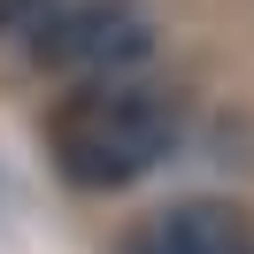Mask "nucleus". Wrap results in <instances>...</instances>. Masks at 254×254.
<instances>
[{
    "instance_id": "f03ea898",
    "label": "nucleus",
    "mask_w": 254,
    "mask_h": 254,
    "mask_svg": "<svg viewBox=\"0 0 254 254\" xmlns=\"http://www.w3.org/2000/svg\"><path fill=\"white\" fill-rule=\"evenodd\" d=\"M31 62L54 69L69 85H108V77H131L154 47V23L131 8V0H69V8H47L31 23Z\"/></svg>"
},
{
    "instance_id": "7ed1b4c3",
    "label": "nucleus",
    "mask_w": 254,
    "mask_h": 254,
    "mask_svg": "<svg viewBox=\"0 0 254 254\" xmlns=\"http://www.w3.org/2000/svg\"><path fill=\"white\" fill-rule=\"evenodd\" d=\"M116 254H254V216L239 200H170L131 223Z\"/></svg>"
},
{
    "instance_id": "f257e3e1",
    "label": "nucleus",
    "mask_w": 254,
    "mask_h": 254,
    "mask_svg": "<svg viewBox=\"0 0 254 254\" xmlns=\"http://www.w3.org/2000/svg\"><path fill=\"white\" fill-rule=\"evenodd\" d=\"M170 146H177V93H162L146 77L77 85L47 116V154L62 170V185H77V192L139 185L146 170H162Z\"/></svg>"
},
{
    "instance_id": "20e7f679",
    "label": "nucleus",
    "mask_w": 254,
    "mask_h": 254,
    "mask_svg": "<svg viewBox=\"0 0 254 254\" xmlns=\"http://www.w3.org/2000/svg\"><path fill=\"white\" fill-rule=\"evenodd\" d=\"M31 16H47V0H0V31H16V23H31Z\"/></svg>"
}]
</instances>
